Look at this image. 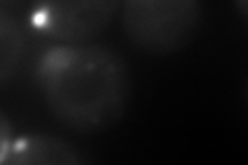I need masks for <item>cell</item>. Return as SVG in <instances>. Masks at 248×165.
<instances>
[{
	"instance_id": "6da1fadb",
	"label": "cell",
	"mask_w": 248,
	"mask_h": 165,
	"mask_svg": "<svg viewBox=\"0 0 248 165\" xmlns=\"http://www.w3.org/2000/svg\"><path fill=\"white\" fill-rule=\"evenodd\" d=\"M35 83L54 120L79 135L110 128L130 99L126 62L104 45L62 44L46 50Z\"/></svg>"
},
{
	"instance_id": "7a4b0ae2",
	"label": "cell",
	"mask_w": 248,
	"mask_h": 165,
	"mask_svg": "<svg viewBox=\"0 0 248 165\" xmlns=\"http://www.w3.org/2000/svg\"><path fill=\"white\" fill-rule=\"evenodd\" d=\"M199 25V0H124L122 4V27L128 42L151 56L184 50Z\"/></svg>"
},
{
	"instance_id": "3957f363",
	"label": "cell",
	"mask_w": 248,
	"mask_h": 165,
	"mask_svg": "<svg viewBox=\"0 0 248 165\" xmlns=\"http://www.w3.org/2000/svg\"><path fill=\"white\" fill-rule=\"evenodd\" d=\"M120 0H33L29 23L35 33L62 44H87L110 25Z\"/></svg>"
},
{
	"instance_id": "277c9868",
	"label": "cell",
	"mask_w": 248,
	"mask_h": 165,
	"mask_svg": "<svg viewBox=\"0 0 248 165\" xmlns=\"http://www.w3.org/2000/svg\"><path fill=\"white\" fill-rule=\"evenodd\" d=\"M13 165H77L81 155L60 138L46 135H29L13 138V145L2 159Z\"/></svg>"
},
{
	"instance_id": "5b68a950",
	"label": "cell",
	"mask_w": 248,
	"mask_h": 165,
	"mask_svg": "<svg viewBox=\"0 0 248 165\" xmlns=\"http://www.w3.org/2000/svg\"><path fill=\"white\" fill-rule=\"evenodd\" d=\"M25 42L17 19L9 9L0 11V83L9 85L21 66Z\"/></svg>"
},
{
	"instance_id": "8992f818",
	"label": "cell",
	"mask_w": 248,
	"mask_h": 165,
	"mask_svg": "<svg viewBox=\"0 0 248 165\" xmlns=\"http://www.w3.org/2000/svg\"><path fill=\"white\" fill-rule=\"evenodd\" d=\"M0 138H2V145H0V159L9 153V149L13 145V138H11V124L6 120L4 114H0Z\"/></svg>"
},
{
	"instance_id": "52a82bcc",
	"label": "cell",
	"mask_w": 248,
	"mask_h": 165,
	"mask_svg": "<svg viewBox=\"0 0 248 165\" xmlns=\"http://www.w3.org/2000/svg\"><path fill=\"white\" fill-rule=\"evenodd\" d=\"M236 2V9H238V13L244 17V21L248 23V0H234Z\"/></svg>"
},
{
	"instance_id": "ba28073f",
	"label": "cell",
	"mask_w": 248,
	"mask_h": 165,
	"mask_svg": "<svg viewBox=\"0 0 248 165\" xmlns=\"http://www.w3.org/2000/svg\"><path fill=\"white\" fill-rule=\"evenodd\" d=\"M246 97H248V87H246Z\"/></svg>"
}]
</instances>
